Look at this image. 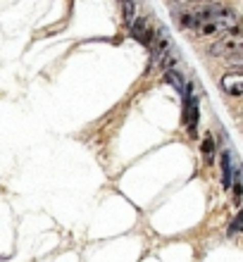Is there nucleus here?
Segmentation results:
<instances>
[{"label": "nucleus", "instance_id": "obj_1", "mask_svg": "<svg viewBox=\"0 0 243 262\" xmlns=\"http://www.w3.org/2000/svg\"><path fill=\"white\" fill-rule=\"evenodd\" d=\"M236 12L234 10H227L224 14H219V17H212V19L208 21H201L198 27L193 29L198 36H203V38H210V36H224L229 34L231 29H236Z\"/></svg>", "mask_w": 243, "mask_h": 262}, {"label": "nucleus", "instance_id": "obj_2", "mask_svg": "<svg viewBox=\"0 0 243 262\" xmlns=\"http://www.w3.org/2000/svg\"><path fill=\"white\" fill-rule=\"evenodd\" d=\"M243 50V38L238 34V27L231 29L229 34H224L219 41L210 46V55L212 57H227V60H238Z\"/></svg>", "mask_w": 243, "mask_h": 262}, {"label": "nucleus", "instance_id": "obj_3", "mask_svg": "<svg viewBox=\"0 0 243 262\" xmlns=\"http://www.w3.org/2000/svg\"><path fill=\"white\" fill-rule=\"evenodd\" d=\"M150 64H160L162 57L172 50V46H169V38H167V31L165 29H158L153 34V41H150Z\"/></svg>", "mask_w": 243, "mask_h": 262}, {"label": "nucleus", "instance_id": "obj_4", "mask_svg": "<svg viewBox=\"0 0 243 262\" xmlns=\"http://www.w3.org/2000/svg\"><path fill=\"white\" fill-rule=\"evenodd\" d=\"M198 98L193 93H186L184 96V122H186V129L191 136H195V131H198Z\"/></svg>", "mask_w": 243, "mask_h": 262}, {"label": "nucleus", "instance_id": "obj_5", "mask_svg": "<svg viewBox=\"0 0 243 262\" xmlns=\"http://www.w3.org/2000/svg\"><path fill=\"white\" fill-rule=\"evenodd\" d=\"M219 86H222V91L227 93V96L238 98L243 93V76H241V72H227V74L219 79Z\"/></svg>", "mask_w": 243, "mask_h": 262}, {"label": "nucleus", "instance_id": "obj_6", "mask_svg": "<svg viewBox=\"0 0 243 262\" xmlns=\"http://www.w3.org/2000/svg\"><path fill=\"white\" fill-rule=\"evenodd\" d=\"M129 27H131V36L136 38V41L143 43V46H150V41H153V31H150V24H148L146 17H136Z\"/></svg>", "mask_w": 243, "mask_h": 262}, {"label": "nucleus", "instance_id": "obj_7", "mask_svg": "<svg viewBox=\"0 0 243 262\" xmlns=\"http://www.w3.org/2000/svg\"><path fill=\"white\" fill-rule=\"evenodd\" d=\"M219 162H222V186L229 188L231 186V174H234V169H236L234 162H231V152L224 150L222 158H219Z\"/></svg>", "mask_w": 243, "mask_h": 262}, {"label": "nucleus", "instance_id": "obj_8", "mask_svg": "<svg viewBox=\"0 0 243 262\" xmlns=\"http://www.w3.org/2000/svg\"><path fill=\"white\" fill-rule=\"evenodd\" d=\"M162 79H165L167 83H172V86L179 91L181 96H186V86H184V79H181V72H179V69H167Z\"/></svg>", "mask_w": 243, "mask_h": 262}, {"label": "nucleus", "instance_id": "obj_9", "mask_svg": "<svg viewBox=\"0 0 243 262\" xmlns=\"http://www.w3.org/2000/svg\"><path fill=\"white\" fill-rule=\"evenodd\" d=\"M201 152L205 158V162H212V158H215V138H212V134H205V138L201 143Z\"/></svg>", "mask_w": 243, "mask_h": 262}, {"label": "nucleus", "instance_id": "obj_10", "mask_svg": "<svg viewBox=\"0 0 243 262\" xmlns=\"http://www.w3.org/2000/svg\"><path fill=\"white\" fill-rule=\"evenodd\" d=\"M119 5H122V17H124L126 24H131L136 19V5H134V0H119Z\"/></svg>", "mask_w": 243, "mask_h": 262}, {"label": "nucleus", "instance_id": "obj_11", "mask_svg": "<svg viewBox=\"0 0 243 262\" xmlns=\"http://www.w3.org/2000/svg\"><path fill=\"white\" fill-rule=\"evenodd\" d=\"M238 229H241V214H236V220L231 222V227H229V231H227V234L229 236H234L238 231Z\"/></svg>", "mask_w": 243, "mask_h": 262}, {"label": "nucleus", "instance_id": "obj_12", "mask_svg": "<svg viewBox=\"0 0 243 262\" xmlns=\"http://www.w3.org/2000/svg\"><path fill=\"white\" fill-rule=\"evenodd\" d=\"M186 3H205V5H212L215 0H186Z\"/></svg>", "mask_w": 243, "mask_h": 262}]
</instances>
